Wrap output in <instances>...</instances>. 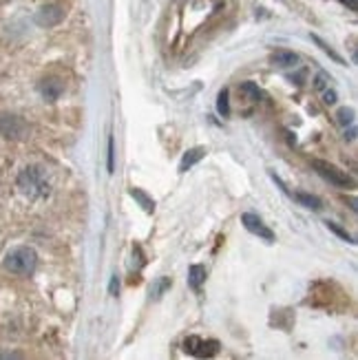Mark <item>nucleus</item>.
Here are the masks:
<instances>
[{"instance_id": "10", "label": "nucleus", "mask_w": 358, "mask_h": 360, "mask_svg": "<svg viewBox=\"0 0 358 360\" xmlns=\"http://www.w3.org/2000/svg\"><path fill=\"white\" fill-rule=\"evenodd\" d=\"M203 281H206V268L203 266H190V270H188V285H190V289L199 292Z\"/></svg>"}, {"instance_id": "5", "label": "nucleus", "mask_w": 358, "mask_h": 360, "mask_svg": "<svg viewBox=\"0 0 358 360\" xmlns=\"http://www.w3.org/2000/svg\"><path fill=\"white\" fill-rule=\"evenodd\" d=\"M241 224L245 226V230L248 232H252V234H257L259 239H264V241H274V232L264 224V221H261L257 215H252V213H245V215H241Z\"/></svg>"}, {"instance_id": "13", "label": "nucleus", "mask_w": 358, "mask_h": 360, "mask_svg": "<svg viewBox=\"0 0 358 360\" xmlns=\"http://www.w3.org/2000/svg\"><path fill=\"white\" fill-rule=\"evenodd\" d=\"M169 287H171V279H169V276H162V279H157V283L150 287V296H153V298H162V294L166 292Z\"/></svg>"}, {"instance_id": "15", "label": "nucleus", "mask_w": 358, "mask_h": 360, "mask_svg": "<svg viewBox=\"0 0 358 360\" xmlns=\"http://www.w3.org/2000/svg\"><path fill=\"white\" fill-rule=\"evenodd\" d=\"M325 226H327L329 230H332L334 234H338V237H341L343 241H348V243H352V245L356 243V241H354V237H352V234H350L348 230H343V228H341L338 224H334V221H327V224H325Z\"/></svg>"}, {"instance_id": "21", "label": "nucleus", "mask_w": 358, "mask_h": 360, "mask_svg": "<svg viewBox=\"0 0 358 360\" xmlns=\"http://www.w3.org/2000/svg\"><path fill=\"white\" fill-rule=\"evenodd\" d=\"M323 100H325V104H334V102H336V93H334L332 89H329V91L325 89V91H323Z\"/></svg>"}, {"instance_id": "4", "label": "nucleus", "mask_w": 358, "mask_h": 360, "mask_svg": "<svg viewBox=\"0 0 358 360\" xmlns=\"http://www.w3.org/2000/svg\"><path fill=\"white\" fill-rule=\"evenodd\" d=\"M184 350L190 356H197V358H213L219 352V343L217 340H203L199 336H188L184 340Z\"/></svg>"}, {"instance_id": "22", "label": "nucleus", "mask_w": 358, "mask_h": 360, "mask_svg": "<svg viewBox=\"0 0 358 360\" xmlns=\"http://www.w3.org/2000/svg\"><path fill=\"white\" fill-rule=\"evenodd\" d=\"M108 292H111V296H117V292H120V281H117V276H113V279H111V287H108Z\"/></svg>"}, {"instance_id": "16", "label": "nucleus", "mask_w": 358, "mask_h": 360, "mask_svg": "<svg viewBox=\"0 0 358 360\" xmlns=\"http://www.w3.org/2000/svg\"><path fill=\"white\" fill-rule=\"evenodd\" d=\"M217 110L222 113L224 117L230 115V104H228V89H224L222 93H219V100H217Z\"/></svg>"}, {"instance_id": "12", "label": "nucleus", "mask_w": 358, "mask_h": 360, "mask_svg": "<svg viewBox=\"0 0 358 360\" xmlns=\"http://www.w3.org/2000/svg\"><path fill=\"white\" fill-rule=\"evenodd\" d=\"M296 201L299 203H303L306 208H310V210H321L323 208V203H321V199L319 197H314V195H308V192H296Z\"/></svg>"}, {"instance_id": "9", "label": "nucleus", "mask_w": 358, "mask_h": 360, "mask_svg": "<svg viewBox=\"0 0 358 360\" xmlns=\"http://www.w3.org/2000/svg\"><path fill=\"white\" fill-rule=\"evenodd\" d=\"M40 93L45 95L47 102H56L60 98V93H62V85L58 80H47V82L40 85Z\"/></svg>"}, {"instance_id": "14", "label": "nucleus", "mask_w": 358, "mask_h": 360, "mask_svg": "<svg viewBox=\"0 0 358 360\" xmlns=\"http://www.w3.org/2000/svg\"><path fill=\"white\" fill-rule=\"evenodd\" d=\"M239 93L248 95V98H252L255 102H259V100H261V95H264V93L259 91V87H255V85H252V82H243V85L239 87Z\"/></svg>"}, {"instance_id": "17", "label": "nucleus", "mask_w": 358, "mask_h": 360, "mask_svg": "<svg viewBox=\"0 0 358 360\" xmlns=\"http://www.w3.org/2000/svg\"><path fill=\"white\" fill-rule=\"evenodd\" d=\"M312 40H314V43H316V45H319V47H321V49H323V51H325V53L329 55V58H332V60H334V62L343 64V58H341V55H338V53H336V51H334L332 47H329V45H325V43H323V40H321V38H316V36H312Z\"/></svg>"}, {"instance_id": "18", "label": "nucleus", "mask_w": 358, "mask_h": 360, "mask_svg": "<svg viewBox=\"0 0 358 360\" xmlns=\"http://www.w3.org/2000/svg\"><path fill=\"white\" fill-rule=\"evenodd\" d=\"M336 117H338L341 127H352V124H354V110L352 108H341Z\"/></svg>"}, {"instance_id": "20", "label": "nucleus", "mask_w": 358, "mask_h": 360, "mask_svg": "<svg viewBox=\"0 0 358 360\" xmlns=\"http://www.w3.org/2000/svg\"><path fill=\"white\" fill-rule=\"evenodd\" d=\"M327 85H329V78H327L325 73H319V75H316V80H314L316 91H325V89H327Z\"/></svg>"}, {"instance_id": "23", "label": "nucleus", "mask_w": 358, "mask_h": 360, "mask_svg": "<svg viewBox=\"0 0 358 360\" xmlns=\"http://www.w3.org/2000/svg\"><path fill=\"white\" fill-rule=\"evenodd\" d=\"M338 3H343V5H348L352 11H356V0H338Z\"/></svg>"}, {"instance_id": "3", "label": "nucleus", "mask_w": 358, "mask_h": 360, "mask_svg": "<svg viewBox=\"0 0 358 360\" xmlns=\"http://www.w3.org/2000/svg\"><path fill=\"white\" fill-rule=\"evenodd\" d=\"M312 166H314V171L332 186H338V188H352L354 186V179L348 173H343L341 168H336L334 164L323 161V159H312Z\"/></svg>"}, {"instance_id": "11", "label": "nucleus", "mask_w": 358, "mask_h": 360, "mask_svg": "<svg viewBox=\"0 0 358 360\" xmlns=\"http://www.w3.org/2000/svg\"><path fill=\"white\" fill-rule=\"evenodd\" d=\"M131 197L135 199V201H140V206L144 208L146 213H153L155 210V201L150 199L146 192H142L140 188H131Z\"/></svg>"}, {"instance_id": "6", "label": "nucleus", "mask_w": 358, "mask_h": 360, "mask_svg": "<svg viewBox=\"0 0 358 360\" xmlns=\"http://www.w3.org/2000/svg\"><path fill=\"white\" fill-rule=\"evenodd\" d=\"M272 64H277L281 69H292L299 64V55L294 51H287V49H279L272 53Z\"/></svg>"}, {"instance_id": "8", "label": "nucleus", "mask_w": 358, "mask_h": 360, "mask_svg": "<svg viewBox=\"0 0 358 360\" xmlns=\"http://www.w3.org/2000/svg\"><path fill=\"white\" fill-rule=\"evenodd\" d=\"M62 9L58 7V5H49V7H45L43 11H40V16H38V22L40 24H56V22H60L62 20Z\"/></svg>"}, {"instance_id": "2", "label": "nucleus", "mask_w": 358, "mask_h": 360, "mask_svg": "<svg viewBox=\"0 0 358 360\" xmlns=\"http://www.w3.org/2000/svg\"><path fill=\"white\" fill-rule=\"evenodd\" d=\"M18 188L24 192L27 197H47L49 195V182L45 173L38 168V166H31V168H24L18 177Z\"/></svg>"}, {"instance_id": "1", "label": "nucleus", "mask_w": 358, "mask_h": 360, "mask_svg": "<svg viewBox=\"0 0 358 360\" xmlns=\"http://www.w3.org/2000/svg\"><path fill=\"white\" fill-rule=\"evenodd\" d=\"M38 266V257L31 247H13V250L5 257V270L18 276H31Z\"/></svg>"}, {"instance_id": "19", "label": "nucleus", "mask_w": 358, "mask_h": 360, "mask_svg": "<svg viewBox=\"0 0 358 360\" xmlns=\"http://www.w3.org/2000/svg\"><path fill=\"white\" fill-rule=\"evenodd\" d=\"M115 171V144L113 137H108V173Z\"/></svg>"}, {"instance_id": "7", "label": "nucleus", "mask_w": 358, "mask_h": 360, "mask_svg": "<svg viewBox=\"0 0 358 360\" xmlns=\"http://www.w3.org/2000/svg\"><path fill=\"white\" fill-rule=\"evenodd\" d=\"M203 155H206V148H190V150H186L184 157H182V164H179V173H186L188 168H192V166H195L197 161L203 159Z\"/></svg>"}]
</instances>
